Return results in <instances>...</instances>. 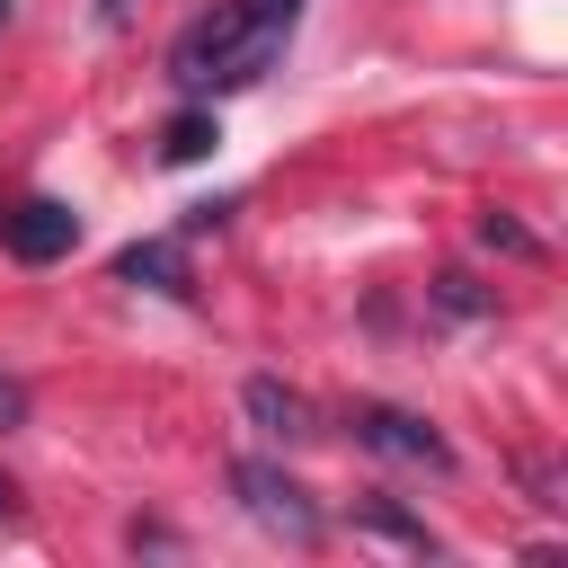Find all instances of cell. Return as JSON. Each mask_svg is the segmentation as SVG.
<instances>
[{
    "mask_svg": "<svg viewBox=\"0 0 568 568\" xmlns=\"http://www.w3.org/2000/svg\"><path fill=\"white\" fill-rule=\"evenodd\" d=\"M479 240H488L497 257H541V240H532L515 213H479Z\"/></svg>",
    "mask_w": 568,
    "mask_h": 568,
    "instance_id": "9c48e42d",
    "label": "cell"
},
{
    "mask_svg": "<svg viewBox=\"0 0 568 568\" xmlns=\"http://www.w3.org/2000/svg\"><path fill=\"white\" fill-rule=\"evenodd\" d=\"M284 18H257L248 0H222V9H204V18H186L178 27V44H169V80L186 89V98H222V89H248V80H266V62L284 53Z\"/></svg>",
    "mask_w": 568,
    "mask_h": 568,
    "instance_id": "6da1fadb",
    "label": "cell"
},
{
    "mask_svg": "<svg viewBox=\"0 0 568 568\" xmlns=\"http://www.w3.org/2000/svg\"><path fill=\"white\" fill-rule=\"evenodd\" d=\"M435 311H453V320H479V311H488V293H479L470 275H435Z\"/></svg>",
    "mask_w": 568,
    "mask_h": 568,
    "instance_id": "30bf717a",
    "label": "cell"
},
{
    "mask_svg": "<svg viewBox=\"0 0 568 568\" xmlns=\"http://www.w3.org/2000/svg\"><path fill=\"white\" fill-rule=\"evenodd\" d=\"M115 284H133V293H195L186 284V240H133V248H115Z\"/></svg>",
    "mask_w": 568,
    "mask_h": 568,
    "instance_id": "5b68a950",
    "label": "cell"
},
{
    "mask_svg": "<svg viewBox=\"0 0 568 568\" xmlns=\"http://www.w3.org/2000/svg\"><path fill=\"white\" fill-rule=\"evenodd\" d=\"M98 9H106V18H124V0H98Z\"/></svg>",
    "mask_w": 568,
    "mask_h": 568,
    "instance_id": "5bb4252c",
    "label": "cell"
},
{
    "mask_svg": "<svg viewBox=\"0 0 568 568\" xmlns=\"http://www.w3.org/2000/svg\"><path fill=\"white\" fill-rule=\"evenodd\" d=\"M0 240H9V257H18V266H53V257H71V248H80V213H71L62 195H27V204H9V213H0Z\"/></svg>",
    "mask_w": 568,
    "mask_h": 568,
    "instance_id": "277c9868",
    "label": "cell"
},
{
    "mask_svg": "<svg viewBox=\"0 0 568 568\" xmlns=\"http://www.w3.org/2000/svg\"><path fill=\"white\" fill-rule=\"evenodd\" d=\"M18 417H27V382H9V373H0V435H9Z\"/></svg>",
    "mask_w": 568,
    "mask_h": 568,
    "instance_id": "8fae6325",
    "label": "cell"
},
{
    "mask_svg": "<svg viewBox=\"0 0 568 568\" xmlns=\"http://www.w3.org/2000/svg\"><path fill=\"white\" fill-rule=\"evenodd\" d=\"M231 488H240V506H248L266 532L320 541V506H311V488H302L293 470H275V462H231Z\"/></svg>",
    "mask_w": 568,
    "mask_h": 568,
    "instance_id": "7a4b0ae2",
    "label": "cell"
},
{
    "mask_svg": "<svg viewBox=\"0 0 568 568\" xmlns=\"http://www.w3.org/2000/svg\"><path fill=\"white\" fill-rule=\"evenodd\" d=\"M0 524H18V488L9 479H0Z\"/></svg>",
    "mask_w": 568,
    "mask_h": 568,
    "instance_id": "4fadbf2b",
    "label": "cell"
},
{
    "mask_svg": "<svg viewBox=\"0 0 568 568\" xmlns=\"http://www.w3.org/2000/svg\"><path fill=\"white\" fill-rule=\"evenodd\" d=\"M248 9H257V18H284V27H293V9H302V0H248Z\"/></svg>",
    "mask_w": 568,
    "mask_h": 568,
    "instance_id": "7c38bea8",
    "label": "cell"
},
{
    "mask_svg": "<svg viewBox=\"0 0 568 568\" xmlns=\"http://www.w3.org/2000/svg\"><path fill=\"white\" fill-rule=\"evenodd\" d=\"M213 142H222V124H213V106H204V98H195V106H178V115L160 124V160H169V169H186V160H204Z\"/></svg>",
    "mask_w": 568,
    "mask_h": 568,
    "instance_id": "52a82bcc",
    "label": "cell"
},
{
    "mask_svg": "<svg viewBox=\"0 0 568 568\" xmlns=\"http://www.w3.org/2000/svg\"><path fill=\"white\" fill-rule=\"evenodd\" d=\"M355 524H364V532H382V541H399V550H435V532H426L408 506H390V497H364V506H355Z\"/></svg>",
    "mask_w": 568,
    "mask_h": 568,
    "instance_id": "ba28073f",
    "label": "cell"
},
{
    "mask_svg": "<svg viewBox=\"0 0 568 568\" xmlns=\"http://www.w3.org/2000/svg\"><path fill=\"white\" fill-rule=\"evenodd\" d=\"M355 444L382 453V462H417V470H453V444L417 417V408H390V399H364L355 408Z\"/></svg>",
    "mask_w": 568,
    "mask_h": 568,
    "instance_id": "3957f363",
    "label": "cell"
},
{
    "mask_svg": "<svg viewBox=\"0 0 568 568\" xmlns=\"http://www.w3.org/2000/svg\"><path fill=\"white\" fill-rule=\"evenodd\" d=\"M0 18H9V0H0Z\"/></svg>",
    "mask_w": 568,
    "mask_h": 568,
    "instance_id": "9a60e30c",
    "label": "cell"
},
{
    "mask_svg": "<svg viewBox=\"0 0 568 568\" xmlns=\"http://www.w3.org/2000/svg\"><path fill=\"white\" fill-rule=\"evenodd\" d=\"M240 408H248V417H257V435H275V444H302V435H311L302 390H284L275 373H248V382H240Z\"/></svg>",
    "mask_w": 568,
    "mask_h": 568,
    "instance_id": "8992f818",
    "label": "cell"
}]
</instances>
